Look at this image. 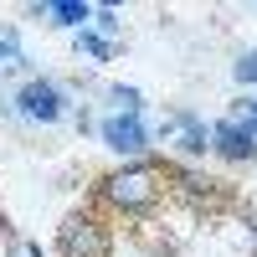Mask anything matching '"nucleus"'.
I'll list each match as a JSON object with an SVG mask.
<instances>
[{"label": "nucleus", "instance_id": "8", "mask_svg": "<svg viewBox=\"0 0 257 257\" xmlns=\"http://www.w3.org/2000/svg\"><path fill=\"white\" fill-rule=\"evenodd\" d=\"M21 67H26V52H21L16 31H0V77H11V72H21Z\"/></svg>", "mask_w": 257, "mask_h": 257}, {"label": "nucleus", "instance_id": "4", "mask_svg": "<svg viewBox=\"0 0 257 257\" xmlns=\"http://www.w3.org/2000/svg\"><path fill=\"white\" fill-rule=\"evenodd\" d=\"M252 139H257V123H242V118H221L211 128V144H216L226 160H252V149H257Z\"/></svg>", "mask_w": 257, "mask_h": 257}, {"label": "nucleus", "instance_id": "12", "mask_svg": "<svg viewBox=\"0 0 257 257\" xmlns=\"http://www.w3.org/2000/svg\"><path fill=\"white\" fill-rule=\"evenodd\" d=\"M98 31H103V36H113V31H118V16H113L108 6H103V11H98Z\"/></svg>", "mask_w": 257, "mask_h": 257}, {"label": "nucleus", "instance_id": "13", "mask_svg": "<svg viewBox=\"0 0 257 257\" xmlns=\"http://www.w3.org/2000/svg\"><path fill=\"white\" fill-rule=\"evenodd\" d=\"M252 113H257V103H252Z\"/></svg>", "mask_w": 257, "mask_h": 257}, {"label": "nucleus", "instance_id": "5", "mask_svg": "<svg viewBox=\"0 0 257 257\" xmlns=\"http://www.w3.org/2000/svg\"><path fill=\"white\" fill-rule=\"evenodd\" d=\"M103 144L118 149V155H139V149L149 144V134H144V123L128 113V118H108L103 123Z\"/></svg>", "mask_w": 257, "mask_h": 257}, {"label": "nucleus", "instance_id": "2", "mask_svg": "<svg viewBox=\"0 0 257 257\" xmlns=\"http://www.w3.org/2000/svg\"><path fill=\"white\" fill-rule=\"evenodd\" d=\"M21 113H26L31 123H57L62 113H67V103H62V88H57V82H26V88H21Z\"/></svg>", "mask_w": 257, "mask_h": 257}, {"label": "nucleus", "instance_id": "10", "mask_svg": "<svg viewBox=\"0 0 257 257\" xmlns=\"http://www.w3.org/2000/svg\"><path fill=\"white\" fill-rule=\"evenodd\" d=\"M108 98L118 103V108H128V113H134V108H139V93H134V88H113Z\"/></svg>", "mask_w": 257, "mask_h": 257}, {"label": "nucleus", "instance_id": "9", "mask_svg": "<svg viewBox=\"0 0 257 257\" xmlns=\"http://www.w3.org/2000/svg\"><path fill=\"white\" fill-rule=\"evenodd\" d=\"M77 47L88 52V57H108V41H103V36H93V31H82V36H77Z\"/></svg>", "mask_w": 257, "mask_h": 257}, {"label": "nucleus", "instance_id": "11", "mask_svg": "<svg viewBox=\"0 0 257 257\" xmlns=\"http://www.w3.org/2000/svg\"><path fill=\"white\" fill-rule=\"evenodd\" d=\"M237 82H257V52L237 62Z\"/></svg>", "mask_w": 257, "mask_h": 257}, {"label": "nucleus", "instance_id": "3", "mask_svg": "<svg viewBox=\"0 0 257 257\" xmlns=\"http://www.w3.org/2000/svg\"><path fill=\"white\" fill-rule=\"evenodd\" d=\"M62 252L67 257H108V237L93 216H72L62 226Z\"/></svg>", "mask_w": 257, "mask_h": 257}, {"label": "nucleus", "instance_id": "7", "mask_svg": "<svg viewBox=\"0 0 257 257\" xmlns=\"http://www.w3.org/2000/svg\"><path fill=\"white\" fill-rule=\"evenodd\" d=\"M41 16H52L57 26H82V21H88L93 11L82 6V0H52V6H41Z\"/></svg>", "mask_w": 257, "mask_h": 257}, {"label": "nucleus", "instance_id": "1", "mask_svg": "<svg viewBox=\"0 0 257 257\" xmlns=\"http://www.w3.org/2000/svg\"><path fill=\"white\" fill-rule=\"evenodd\" d=\"M155 170H144V165H134V170H118V175H108V180H103V196H108L113 206H128V211H134V206H149V201H155Z\"/></svg>", "mask_w": 257, "mask_h": 257}, {"label": "nucleus", "instance_id": "6", "mask_svg": "<svg viewBox=\"0 0 257 257\" xmlns=\"http://www.w3.org/2000/svg\"><path fill=\"white\" fill-rule=\"evenodd\" d=\"M160 134H165V139H180L185 155H206V149H211V134H206V128L190 118V113H175V118L160 128Z\"/></svg>", "mask_w": 257, "mask_h": 257}]
</instances>
